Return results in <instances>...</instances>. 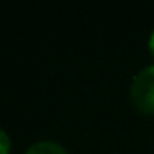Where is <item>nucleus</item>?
I'll use <instances>...</instances> for the list:
<instances>
[{
	"instance_id": "1",
	"label": "nucleus",
	"mask_w": 154,
	"mask_h": 154,
	"mask_svg": "<svg viewBox=\"0 0 154 154\" xmlns=\"http://www.w3.org/2000/svg\"><path fill=\"white\" fill-rule=\"evenodd\" d=\"M132 103L143 112H154V63L141 67L131 84Z\"/></svg>"
},
{
	"instance_id": "2",
	"label": "nucleus",
	"mask_w": 154,
	"mask_h": 154,
	"mask_svg": "<svg viewBox=\"0 0 154 154\" xmlns=\"http://www.w3.org/2000/svg\"><path fill=\"white\" fill-rule=\"evenodd\" d=\"M26 154H67V150L58 141L40 140V141H35L33 145H29V149L26 150Z\"/></svg>"
},
{
	"instance_id": "3",
	"label": "nucleus",
	"mask_w": 154,
	"mask_h": 154,
	"mask_svg": "<svg viewBox=\"0 0 154 154\" xmlns=\"http://www.w3.org/2000/svg\"><path fill=\"white\" fill-rule=\"evenodd\" d=\"M9 150H11V138L4 129H0V154H9Z\"/></svg>"
},
{
	"instance_id": "4",
	"label": "nucleus",
	"mask_w": 154,
	"mask_h": 154,
	"mask_svg": "<svg viewBox=\"0 0 154 154\" xmlns=\"http://www.w3.org/2000/svg\"><path fill=\"white\" fill-rule=\"evenodd\" d=\"M149 49H150V53H152V56H154V29H152V33H150V36H149Z\"/></svg>"
}]
</instances>
